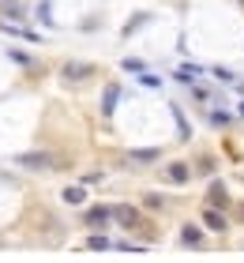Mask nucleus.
Segmentation results:
<instances>
[{"label":"nucleus","mask_w":244,"mask_h":263,"mask_svg":"<svg viewBox=\"0 0 244 263\" xmlns=\"http://www.w3.org/2000/svg\"><path fill=\"white\" fill-rule=\"evenodd\" d=\"M203 226H207V230H214V233H226V230H229L226 214L218 211V207H207V211H203Z\"/></svg>","instance_id":"obj_5"},{"label":"nucleus","mask_w":244,"mask_h":263,"mask_svg":"<svg viewBox=\"0 0 244 263\" xmlns=\"http://www.w3.org/2000/svg\"><path fill=\"white\" fill-rule=\"evenodd\" d=\"M113 218H117V226H124V230H139L143 214L132 207V203H113Z\"/></svg>","instance_id":"obj_2"},{"label":"nucleus","mask_w":244,"mask_h":263,"mask_svg":"<svg viewBox=\"0 0 244 263\" xmlns=\"http://www.w3.org/2000/svg\"><path fill=\"white\" fill-rule=\"evenodd\" d=\"M237 4H240V8H244V0H237Z\"/></svg>","instance_id":"obj_21"},{"label":"nucleus","mask_w":244,"mask_h":263,"mask_svg":"<svg viewBox=\"0 0 244 263\" xmlns=\"http://www.w3.org/2000/svg\"><path fill=\"white\" fill-rule=\"evenodd\" d=\"M90 71H94V64H87V61H68L64 64V79L68 83H83V79H90Z\"/></svg>","instance_id":"obj_4"},{"label":"nucleus","mask_w":244,"mask_h":263,"mask_svg":"<svg viewBox=\"0 0 244 263\" xmlns=\"http://www.w3.org/2000/svg\"><path fill=\"white\" fill-rule=\"evenodd\" d=\"M124 68H128V71H136V76H143V71H146L143 61H124Z\"/></svg>","instance_id":"obj_17"},{"label":"nucleus","mask_w":244,"mask_h":263,"mask_svg":"<svg viewBox=\"0 0 244 263\" xmlns=\"http://www.w3.org/2000/svg\"><path fill=\"white\" fill-rule=\"evenodd\" d=\"M165 177H169L173 184H184L188 177H192V170H188V162H169V165H165Z\"/></svg>","instance_id":"obj_7"},{"label":"nucleus","mask_w":244,"mask_h":263,"mask_svg":"<svg viewBox=\"0 0 244 263\" xmlns=\"http://www.w3.org/2000/svg\"><path fill=\"white\" fill-rule=\"evenodd\" d=\"M90 248H94V252H105V248H109V237H90Z\"/></svg>","instance_id":"obj_15"},{"label":"nucleus","mask_w":244,"mask_h":263,"mask_svg":"<svg viewBox=\"0 0 244 263\" xmlns=\"http://www.w3.org/2000/svg\"><path fill=\"white\" fill-rule=\"evenodd\" d=\"M180 241H184L188 248H199V245H203V230H195V226H184V230H180Z\"/></svg>","instance_id":"obj_10"},{"label":"nucleus","mask_w":244,"mask_h":263,"mask_svg":"<svg viewBox=\"0 0 244 263\" xmlns=\"http://www.w3.org/2000/svg\"><path fill=\"white\" fill-rule=\"evenodd\" d=\"M162 158V151L158 147H143V151H132V162H139V165H151V162H158Z\"/></svg>","instance_id":"obj_9"},{"label":"nucleus","mask_w":244,"mask_h":263,"mask_svg":"<svg viewBox=\"0 0 244 263\" xmlns=\"http://www.w3.org/2000/svg\"><path fill=\"white\" fill-rule=\"evenodd\" d=\"M229 121H233V117H229L226 109H214V113H211V124H218V128H222V124H229Z\"/></svg>","instance_id":"obj_14"},{"label":"nucleus","mask_w":244,"mask_h":263,"mask_svg":"<svg viewBox=\"0 0 244 263\" xmlns=\"http://www.w3.org/2000/svg\"><path fill=\"white\" fill-rule=\"evenodd\" d=\"M199 71H203L199 64H180V68H177V79H180V83H195Z\"/></svg>","instance_id":"obj_12"},{"label":"nucleus","mask_w":244,"mask_h":263,"mask_svg":"<svg viewBox=\"0 0 244 263\" xmlns=\"http://www.w3.org/2000/svg\"><path fill=\"white\" fill-rule=\"evenodd\" d=\"M0 8H4V15H11V19L27 15V11H23V0H0Z\"/></svg>","instance_id":"obj_13"},{"label":"nucleus","mask_w":244,"mask_h":263,"mask_svg":"<svg viewBox=\"0 0 244 263\" xmlns=\"http://www.w3.org/2000/svg\"><path fill=\"white\" fill-rule=\"evenodd\" d=\"M207 207H218V211H226V207H229V192H226V184H222V181H214V184H211V192H207Z\"/></svg>","instance_id":"obj_6"},{"label":"nucleus","mask_w":244,"mask_h":263,"mask_svg":"<svg viewBox=\"0 0 244 263\" xmlns=\"http://www.w3.org/2000/svg\"><path fill=\"white\" fill-rule=\"evenodd\" d=\"M240 117H244V102H240Z\"/></svg>","instance_id":"obj_20"},{"label":"nucleus","mask_w":244,"mask_h":263,"mask_svg":"<svg viewBox=\"0 0 244 263\" xmlns=\"http://www.w3.org/2000/svg\"><path fill=\"white\" fill-rule=\"evenodd\" d=\"M60 199H64V203H71V207H79V203L87 199V188H83V184H68L64 192H60Z\"/></svg>","instance_id":"obj_8"},{"label":"nucleus","mask_w":244,"mask_h":263,"mask_svg":"<svg viewBox=\"0 0 244 263\" xmlns=\"http://www.w3.org/2000/svg\"><path fill=\"white\" fill-rule=\"evenodd\" d=\"M8 57H11V61H19V64H30V57H27V53H19V49H11Z\"/></svg>","instance_id":"obj_19"},{"label":"nucleus","mask_w":244,"mask_h":263,"mask_svg":"<svg viewBox=\"0 0 244 263\" xmlns=\"http://www.w3.org/2000/svg\"><path fill=\"white\" fill-rule=\"evenodd\" d=\"M117 98H120V87H105V98H102V113H105V117H113Z\"/></svg>","instance_id":"obj_11"},{"label":"nucleus","mask_w":244,"mask_h":263,"mask_svg":"<svg viewBox=\"0 0 244 263\" xmlns=\"http://www.w3.org/2000/svg\"><path fill=\"white\" fill-rule=\"evenodd\" d=\"M109 222H113V207H105V203H98V207H90L83 214V226H87V230H105Z\"/></svg>","instance_id":"obj_1"},{"label":"nucleus","mask_w":244,"mask_h":263,"mask_svg":"<svg viewBox=\"0 0 244 263\" xmlns=\"http://www.w3.org/2000/svg\"><path fill=\"white\" fill-rule=\"evenodd\" d=\"M240 218H244V207H240Z\"/></svg>","instance_id":"obj_22"},{"label":"nucleus","mask_w":244,"mask_h":263,"mask_svg":"<svg viewBox=\"0 0 244 263\" xmlns=\"http://www.w3.org/2000/svg\"><path fill=\"white\" fill-rule=\"evenodd\" d=\"M199 173H214V158H199Z\"/></svg>","instance_id":"obj_18"},{"label":"nucleus","mask_w":244,"mask_h":263,"mask_svg":"<svg viewBox=\"0 0 244 263\" xmlns=\"http://www.w3.org/2000/svg\"><path fill=\"white\" fill-rule=\"evenodd\" d=\"M23 170H49V165H53V158H49L45 151H30V154H19L15 158Z\"/></svg>","instance_id":"obj_3"},{"label":"nucleus","mask_w":244,"mask_h":263,"mask_svg":"<svg viewBox=\"0 0 244 263\" xmlns=\"http://www.w3.org/2000/svg\"><path fill=\"white\" fill-rule=\"evenodd\" d=\"M214 79H222V83H237V79H233V71H229V68H214Z\"/></svg>","instance_id":"obj_16"}]
</instances>
